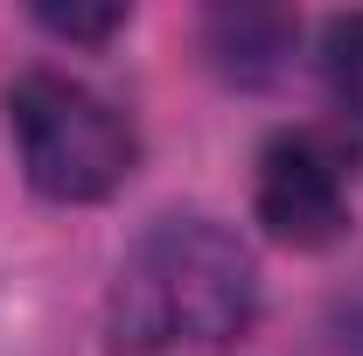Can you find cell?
Instances as JSON below:
<instances>
[{"instance_id": "3957f363", "label": "cell", "mask_w": 363, "mask_h": 356, "mask_svg": "<svg viewBox=\"0 0 363 356\" xmlns=\"http://www.w3.org/2000/svg\"><path fill=\"white\" fill-rule=\"evenodd\" d=\"M252 210L279 245L294 252H321L342 238L350 223V175L342 154L321 133H279L259 154V182H252Z\"/></svg>"}, {"instance_id": "6da1fadb", "label": "cell", "mask_w": 363, "mask_h": 356, "mask_svg": "<svg viewBox=\"0 0 363 356\" xmlns=\"http://www.w3.org/2000/svg\"><path fill=\"white\" fill-rule=\"evenodd\" d=\"M259 308L252 252L217 217H161L112 272L105 328L119 356H217Z\"/></svg>"}, {"instance_id": "5b68a950", "label": "cell", "mask_w": 363, "mask_h": 356, "mask_svg": "<svg viewBox=\"0 0 363 356\" xmlns=\"http://www.w3.org/2000/svg\"><path fill=\"white\" fill-rule=\"evenodd\" d=\"M35 21L70 35V43H98V35H112L126 21V7H35Z\"/></svg>"}, {"instance_id": "277c9868", "label": "cell", "mask_w": 363, "mask_h": 356, "mask_svg": "<svg viewBox=\"0 0 363 356\" xmlns=\"http://www.w3.org/2000/svg\"><path fill=\"white\" fill-rule=\"evenodd\" d=\"M328 84H335V105L363 126V14H342L328 28Z\"/></svg>"}, {"instance_id": "7a4b0ae2", "label": "cell", "mask_w": 363, "mask_h": 356, "mask_svg": "<svg viewBox=\"0 0 363 356\" xmlns=\"http://www.w3.org/2000/svg\"><path fill=\"white\" fill-rule=\"evenodd\" d=\"M7 133L28 189L49 203H105L140 161L133 119L63 70H21L7 84Z\"/></svg>"}]
</instances>
